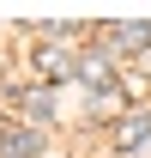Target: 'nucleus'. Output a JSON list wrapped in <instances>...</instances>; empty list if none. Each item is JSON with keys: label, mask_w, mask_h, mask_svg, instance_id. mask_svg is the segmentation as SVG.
<instances>
[{"label": "nucleus", "mask_w": 151, "mask_h": 158, "mask_svg": "<svg viewBox=\"0 0 151 158\" xmlns=\"http://www.w3.org/2000/svg\"><path fill=\"white\" fill-rule=\"evenodd\" d=\"M97 116H103V122L121 116V91H109V85H103V91H97Z\"/></svg>", "instance_id": "7"}, {"label": "nucleus", "mask_w": 151, "mask_h": 158, "mask_svg": "<svg viewBox=\"0 0 151 158\" xmlns=\"http://www.w3.org/2000/svg\"><path fill=\"white\" fill-rule=\"evenodd\" d=\"M37 67H42L48 79H60V73H73V55H60V49H42V55H37Z\"/></svg>", "instance_id": "6"}, {"label": "nucleus", "mask_w": 151, "mask_h": 158, "mask_svg": "<svg viewBox=\"0 0 151 158\" xmlns=\"http://www.w3.org/2000/svg\"><path fill=\"white\" fill-rule=\"evenodd\" d=\"M133 158H151V134H145V140H139V146H133Z\"/></svg>", "instance_id": "8"}, {"label": "nucleus", "mask_w": 151, "mask_h": 158, "mask_svg": "<svg viewBox=\"0 0 151 158\" xmlns=\"http://www.w3.org/2000/svg\"><path fill=\"white\" fill-rule=\"evenodd\" d=\"M103 43H115V49H145L151 55V24H109Z\"/></svg>", "instance_id": "2"}, {"label": "nucleus", "mask_w": 151, "mask_h": 158, "mask_svg": "<svg viewBox=\"0 0 151 158\" xmlns=\"http://www.w3.org/2000/svg\"><path fill=\"white\" fill-rule=\"evenodd\" d=\"M0 158H42V140H37V128H12V134L0 140Z\"/></svg>", "instance_id": "3"}, {"label": "nucleus", "mask_w": 151, "mask_h": 158, "mask_svg": "<svg viewBox=\"0 0 151 158\" xmlns=\"http://www.w3.org/2000/svg\"><path fill=\"white\" fill-rule=\"evenodd\" d=\"M18 116L30 122V128H37V122H48V116H55V91H48V85L24 91V98H18Z\"/></svg>", "instance_id": "1"}, {"label": "nucleus", "mask_w": 151, "mask_h": 158, "mask_svg": "<svg viewBox=\"0 0 151 158\" xmlns=\"http://www.w3.org/2000/svg\"><path fill=\"white\" fill-rule=\"evenodd\" d=\"M73 73L85 79V85H97V91H103V79H109V55H103V49H97V55H79Z\"/></svg>", "instance_id": "5"}, {"label": "nucleus", "mask_w": 151, "mask_h": 158, "mask_svg": "<svg viewBox=\"0 0 151 158\" xmlns=\"http://www.w3.org/2000/svg\"><path fill=\"white\" fill-rule=\"evenodd\" d=\"M0 140H6V122H0Z\"/></svg>", "instance_id": "9"}, {"label": "nucleus", "mask_w": 151, "mask_h": 158, "mask_svg": "<svg viewBox=\"0 0 151 158\" xmlns=\"http://www.w3.org/2000/svg\"><path fill=\"white\" fill-rule=\"evenodd\" d=\"M145 134H151V110H139V116H121V122H115V140H121V146H139Z\"/></svg>", "instance_id": "4"}]
</instances>
